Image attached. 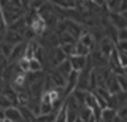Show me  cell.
I'll return each mask as SVG.
<instances>
[{"mask_svg":"<svg viewBox=\"0 0 127 122\" xmlns=\"http://www.w3.org/2000/svg\"><path fill=\"white\" fill-rule=\"evenodd\" d=\"M72 67V70L81 71L86 67L88 64V57H82V56H71L68 58Z\"/></svg>","mask_w":127,"mask_h":122,"instance_id":"1","label":"cell"},{"mask_svg":"<svg viewBox=\"0 0 127 122\" xmlns=\"http://www.w3.org/2000/svg\"><path fill=\"white\" fill-rule=\"evenodd\" d=\"M54 70H56L58 73H60L63 77L67 79L68 75H69L70 72L72 71V67H71V65H70L69 59L66 58V59L64 60L63 62L59 63L56 67H54Z\"/></svg>","mask_w":127,"mask_h":122,"instance_id":"5","label":"cell"},{"mask_svg":"<svg viewBox=\"0 0 127 122\" xmlns=\"http://www.w3.org/2000/svg\"><path fill=\"white\" fill-rule=\"evenodd\" d=\"M52 80L54 84L55 85V87H59V88H64L65 84H66V79L64 77H63L60 73H58L56 70H53L50 74Z\"/></svg>","mask_w":127,"mask_h":122,"instance_id":"6","label":"cell"},{"mask_svg":"<svg viewBox=\"0 0 127 122\" xmlns=\"http://www.w3.org/2000/svg\"><path fill=\"white\" fill-rule=\"evenodd\" d=\"M13 47H14V45H10V44H8V43L6 42H4L3 41L2 43H0V50L3 53V55L6 57V59L8 58V57L11 54Z\"/></svg>","mask_w":127,"mask_h":122,"instance_id":"14","label":"cell"},{"mask_svg":"<svg viewBox=\"0 0 127 122\" xmlns=\"http://www.w3.org/2000/svg\"><path fill=\"white\" fill-rule=\"evenodd\" d=\"M47 2V0H32L31 5H32V7L34 8V9H39L43 4H45Z\"/></svg>","mask_w":127,"mask_h":122,"instance_id":"21","label":"cell"},{"mask_svg":"<svg viewBox=\"0 0 127 122\" xmlns=\"http://www.w3.org/2000/svg\"><path fill=\"white\" fill-rule=\"evenodd\" d=\"M117 38H118V42H120V41H126V39H127L126 28H124V29L118 30Z\"/></svg>","mask_w":127,"mask_h":122,"instance_id":"20","label":"cell"},{"mask_svg":"<svg viewBox=\"0 0 127 122\" xmlns=\"http://www.w3.org/2000/svg\"><path fill=\"white\" fill-rule=\"evenodd\" d=\"M91 93H92L93 95H94V98H95V100H96V103H97V105L98 106V107H100L101 109H104V108H106V107H108L107 101H106L103 97H101L99 94H98L95 91H92Z\"/></svg>","mask_w":127,"mask_h":122,"instance_id":"15","label":"cell"},{"mask_svg":"<svg viewBox=\"0 0 127 122\" xmlns=\"http://www.w3.org/2000/svg\"><path fill=\"white\" fill-rule=\"evenodd\" d=\"M91 53L90 49L84 45L82 43H80L79 41L75 44V55L74 56H82V57H88L89 54Z\"/></svg>","mask_w":127,"mask_h":122,"instance_id":"7","label":"cell"},{"mask_svg":"<svg viewBox=\"0 0 127 122\" xmlns=\"http://www.w3.org/2000/svg\"><path fill=\"white\" fill-rule=\"evenodd\" d=\"M3 122H11V121H9V120H7V119H4V121Z\"/></svg>","mask_w":127,"mask_h":122,"instance_id":"25","label":"cell"},{"mask_svg":"<svg viewBox=\"0 0 127 122\" xmlns=\"http://www.w3.org/2000/svg\"><path fill=\"white\" fill-rule=\"evenodd\" d=\"M5 119H7L11 122L25 121L21 116V113L19 111V107L14 106L5 109Z\"/></svg>","mask_w":127,"mask_h":122,"instance_id":"2","label":"cell"},{"mask_svg":"<svg viewBox=\"0 0 127 122\" xmlns=\"http://www.w3.org/2000/svg\"><path fill=\"white\" fill-rule=\"evenodd\" d=\"M116 77V80H117V83L120 87V89L122 91H125L126 92V86H127V80H126V76L125 75H115Z\"/></svg>","mask_w":127,"mask_h":122,"instance_id":"17","label":"cell"},{"mask_svg":"<svg viewBox=\"0 0 127 122\" xmlns=\"http://www.w3.org/2000/svg\"><path fill=\"white\" fill-rule=\"evenodd\" d=\"M4 121V120H0V122H3Z\"/></svg>","mask_w":127,"mask_h":122,"instance_id":"26","label":"cell"},{"mask_svg":"<svg viewBox=\"0 0 127 122\" xmlns=\"http://www.w3.org/2000/svg\"><path fill=\"white\" fill-rule=\"evenodd\" d=\"M12 103L10 102V100L2 92L0 93V107L3 109H6L10 106H12Z\"/></svg>","mask_w":127,"mask_h":122,"instance_id":"18","label":"cell"},{"mask_svg":"<svg viewBox=\"0 0 127 122\" xmlns=\"http://www.w3.org/2000/svg\"><path fill=\"white\" fill-rule=\"evenodd\" d=\"M41 102V101H40ZM53 111H54L53 108V105L52 104H45L41 103L40 104V115H46V114H50Z\"/></svg>","mask_w":127,"mask_h":122,"instance_id":"16","label":"cell"},{"mask_svg":"<svg viewBox=\"0 0 127 122\" xmlns=\"http://www.w3.org/2000/svg\"><path fill=\"white\" fill-rule=\"evenodd\" d=\"M87 93L88 91H81V90H75L73 91L72 94L74 95V97L76 98V100L77 101V103L79 104L80 106H84L85 104V98H86Z\"/></svg>","mask_w":127,"mask_h":122,"instance_id":"11","label":"cell"},{"mask_svg":"<svg viewBox=\"0 0 127 122\" xmlns=\"http://www.w3.org/2000/svg\"><path fill=\"white\" fill-rule=\"evenodd\" d=\"M116 116H117L116 110L110 108V107H106L101 111V121L111 122Z\"/></svg>","mask_w":127,"mask_h":122,"instance_id":"8","label":"cell"},{"mask_svg":"<svg viewBox=\"0 0 127 122\" xmlns=\"http://www.w3.org/2000/svg\"><path fill=\"white\" fill-rule=\"evenodd\" d=\"M66 119H67V108L64 102L62 106L58 109L57 113L55 115L54 122H66Z\"/></svg>","mask_w":127,"mask_h":122,"instance_id":"10","label":"cell"},{"mask_svg":"<svg viewBox=\"0 0 127 122\" xmlns=\"http://www.w3.org/2000/svg\"><path fill=\"white\" fill-rule=\"evenodd\" d=\"M21 122H26V121H21Z\"/></svg>","mask_w":127,"mask_h":122,"instance_id":"28","label":"cell"},{"mask_svg":"<svg viewBox=\"0 0 127 122\" xmlns=\"http://www.w3.org/2000/svg\"><path fill=\"white\" fill-rule=\"evenodd\" d=\"M5 119V109L0 107V120H4Z\"/></svg>","mask_w":127,"mask_h":122,"instance_id":"22","label":"cell"},{"mask_svg":"<svg viewBox=\"0 0 127 122\" xmlns=\"http://www.w3.org/2000/svg\"><path fill=\"white\" fill-rule=\"evenodd\" d=\"M99 122H103V121H101V120H100V121H99Z\"/></svg>","mask_w":127,"mask_h":122,"instance_id":"27","label":"cell"},{"mask_svg":"<svg viewBox=\"0 0 127 122\" xmlns=\"http://www.w3.org/2000/svg\"><path fill=\"white\" fill-rule=\"evenodd\" d=\"M92 1L96 4H99V5H101V4L104 3L105 0H92Z\"/></svg>","mask_w":127,"mask_h":122,"instance_id":"24","label":"cell"},{"mask_svg":"<svg viewBox=\"0 0 127 122\" xmlns=\"http://www.w3.org/2000/svg\"><path fill=\"white\" fill-rule=\"evenodd\" d=\"M17 65L23 73H28L30 71V60L25 58H21L17 61Z\"/></svg>","mask_w":127,"mask_h":122,"instance_id":"13","label":"cell"},{"mask_svg":"<svg viewBox=\"0 0 127 122\" xmlns=\"http://www.w3.org/2000/svg\"><path fill=\"white\" fill-rule=\"evenodd\" d=\"M123 121H124V120H123V119H122L121 118H119L118 116H116L114 118V119L111 120V122H123Z\"/></svg>","mask_w":127,"mask_h":122,"instance_id":"23","label":"cell"},{"mask_svg":"<svg viewBox=\"0 0 127 122\" xmlns=\"http://www.w3.org/2000/svg\"><path fill=\"white\" fill-rule=\"evenodd\" d=\"M77 117L80 119H82L84 122H88L89 119L92 117V110L86 106H80L78 113H77Z\"/></svg>","mask_w":127,"mask_h":122,"instance_id":"9","label":"cell"},{"mask_svg":"<svg viewBox=\"0 0 127 122\" xmlns=\"http://www.w3.org/2000/svg\"><path fill=\"white\" fill-rule=\"evenodd\" d=\"M26 44L24 43H19L18 45H14V47L12 49V52L10 56L8 57V60L11 63H14V62H17V61L20 59L21 58H24V52H25L26 48Z\"/></svg>","mask_w":127,"mask_h":122,"instance_id":"3","label":"cell"},{"mask_svg":"<svg viewBox=\"0 0 127 122\" xmlns=\"http://www.w3.org/2000/svg\"><path fill=\"white\" fill-rule=\"evenodd\" d=\"M42 68V64L38 58H33L30 59V71L29 72H39Z\"/></svg>","mask_w":127,"mask_h":122,"instance_id":"12","label":"cell"},{"mask_svg":"<svg viewBox=\"0 0 127 122\" xmlns=\"http://www.w3.org/2000/svg\"><path fill=\"white\" fill-rule=\"evenodd\" d=\"M123 0H109L107 1L108 8L111 12H118V8L121 5Z\"/></svg>","mask_w":127,"mask_h":122,"instance_id":"19","label":"cell"},{"mask_svg":"<svg viewBox=\"0 0 127 122\" xmlns=\"http://www.w3.org/2000/svg\"><path fill=\"white\" fill-rule=\"evenodd\" d=\"M110 22L118 30L126 28V17L123 16L121 13L111 12L110 14Z\"/></svg>","mask_w":127,"mask_h":122,"instance_id":"4","label":"cell"}]
</instances>
